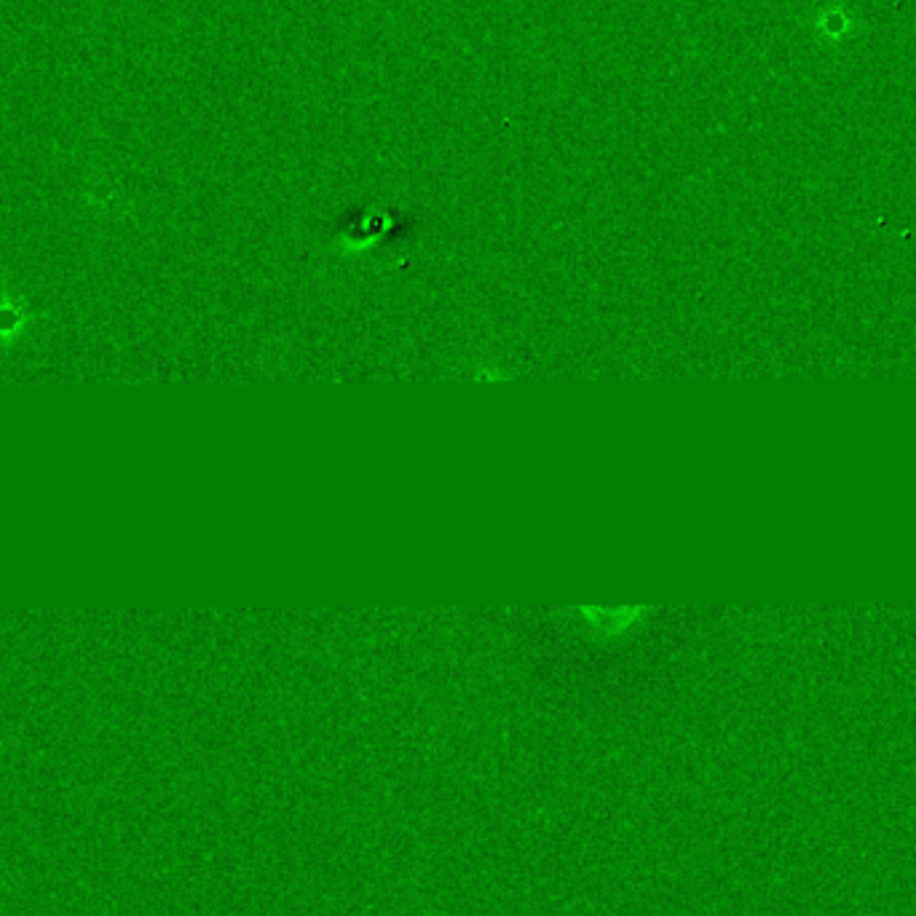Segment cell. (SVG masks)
Here are the masks:
<instances>
[{"mask_svg": "<svg viewBox=\"0 0 916 916\" xmlns=\"http://www.w3.org/2000/svg\"><path fill=\"white\" fill-rule=\"evenodd\" d=\"M579 619H582L587 630L598 635H606V638H614V635H627L633 633L635 627L641 625L643 619H646V611L638 606H617V608H600V606H584L576 611Z\"/></svg>", "mask_w": 916, "mask_h": 916, "instance_id": "1", "label": "cell"}]
</instances>
